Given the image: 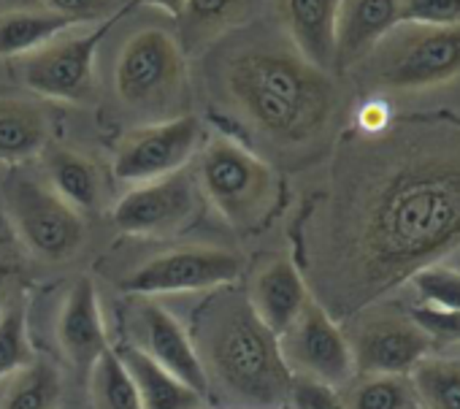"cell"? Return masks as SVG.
<instances>
[{
	"label": "cell",
	"mask_w": 460,
	"mask_h": 409,
	"mask_svg": "<svg viewBox=\"0 0 460 409\" xmlns=\"http://www.w3.org/2000/svg\"><path fill=\"white\" fill-rule=\"evenodd\" d=\"M336 165V190L312 261L320 304L352 317L460 247V122L366 133Z\"/></svg>",
	"instance_id": "obj_1"
},
{
	"label": "cell",
	"mask_w": 460,
	"mask_h": 409,
	"mask_svg": "<svg viewBox=\"0 0 460 409\" xmlns=\"http://www.w3.org/2000/svg\"><path fill=\"white\" fill-rule=\"evenodd\" d=\"M214 93L279 160L314 155L339 111L331 74L271 36L227 47L214 68Z\"/></svg>",
	"instance_id": "obj_2"
},
{
	"label": "cell",
	"mask_w": 460,
	"mask_h": 409,
	"mask_svg": "<svg viewBox=\"0 0 460 409\" xmlns=\"http://www.w3.org/2000/svg\"><path fill=\"white\" fill-rule=\"evenodd\" d=\"M190 339L217 409H290L293 374L279 339L252 312L244 290L217 288L192 315Z\"/></svg>",
	"instance_id": "obj_3"
},
{
	"label": "cell",
	"mask_w": 460,
	"mask_h": 409,
	"mask_svg": "<svg viewBox=\"0 0 460 409\" xmlns=\"http://www.w3.org/2000/svg\"><path fill=\"white\" fill-rule=\"evenodd\" d=\"M195 182L217 215L242 234L263 228L279 203L271 163L227 133H211L200 144Z\"/></svg>",
	"instance_id": "obj_4"
},
{
	"label": "cell",
	"mask_w": 460,
	"mask_h": 409,
	"mask_svg": "<svg viewBox=\"0 0 460 409\" xmlns=\"http://www.w3.org/2000/svg\"><path fill=\"white\" fill-rule=\"evenodd\" d=\"M114 90L122 109L144 125L187 114L190 71L181 44L160 28L133 33L119 49Z\"/></svg>",
	"instance_id": "obj_5"
},
{
	"label": "cell",
	"mask_w": 460,
	"mask_h": 409,
	"mask_svg": "<svg viewBox=\"0 0 460 409\" xmlns=\"http://www.w3.org/2000/svg\"><path fill=\"white\" fill-rule=\"evenodd\" d=\"M358 66L379 90L414 93L460 76V25H395Z\"/></svg>",
	"instance_id": "obj_6"
},
{
	"label": "cell",
	"mask_w": 460,
	"mask_h": 409,
	"mask_svg": "<svg viewBox=\"0 0 460 409\" xmlns=\"http://www.w3.org/2000/svg\"><path fill=\"white\" fill-rule=\"evenodd\" d=\"M6 215L20 247L44 263H63L74 258L87 239L84 215L66 203L47 182L33 176L9 179Z\"/></svg>",
	"instance_id": "obj_7"
},
{
	"label": "cell",
	"mask_w": 460,
	"mask_h": 409,
	"mask_svg": "<svg viewBox=\"0 0 460 409\" xmlns=\"http://www.w3.org/2000/svg\"><path fill=\"white\" fill-rule=\"evenodd\" d=\"M125 17V14H119ZM119 17L84 33H63L20 63L22 84L49 101L87 106L98 95V47Z\"/></svg>",
	"instance_id": "obj_8"
},
{
	"label": "cell",
	"mask_w": 460,
	"mask_h": 409,
	"mask_svg": "<svg viewBox=\"0 0 460 409\" xmlns=\"http://www.w3.org/2000/svg\"><path fill=\"white\" fill-rule=\"evenodd\" d=\"M242 274V258L225 247L181 245L160 255L146 258L130 269L119 288L136 298L168 296V293H208L234 285Z\"/></svg>",
	"instance_id": "obj_9"
},
{
	"label": "cell",
	"mask_w": 460,
	"mask_h": 409,
	"mask_svg": "<svg viewBox=\"0 0 460 409\" xmlns=\"http://www.w3.org/2000/svg\"><path fill=\"white\" fill-rule=\"evenodd\" d=\"M285 366L293 377L341 390L355 377V360L344 328L312 296L290 328L277 336Z\"/></svg>",
	"instance_id": "obj_10"
},
{
	"label": "cell",
	"mask_w": 460,
	"mask_h": 409,
	"mask_svg": "<svg viewBox=\"0 0 460 409\" xmlns=\"http://www.w3.org/2000/svg\"><path fill=\"white\" fill-rule=\"evenodd\" d=\"M347 333L355 374H401L409 377L414 366L428 358L433 339L411 320L409 312L390 307H366L352 315Z\"/></svg>",
	"instance_id": "obj_11"
},
{
	"label": "cell",
	"mask_w": 460,
	"mask_h": 409,
	"mask_svg": "<svg viewBox=\"0 0 460 409\" xmlns=\"http://www.w3.org/2000/svg\"><path fill=\"white\" fill-rule=\"evenodd\" d=\"M200 190L192 173L184 168L155 179L133 184L111 209V223L125 236L163 239L184 231L200 209Z\"/></svg>",
	"instance_id": "obj_12"
},
{
	"label": "cell",
	"mask_w": 460,
	"mask_h": 409,
	"mask_svg": "<svg viewBox=\"0 0 460 409\" xmlns=\"http://www.w3.org/2000/svg\"><path fill=\"white\" fill-rule=\"evenodd\" d=\"M203 141V125L195 114H179L146 122L130 130L114 149L111 171L119 182L141 184L181 171Z\"/></svg>",
	"instance_id": "obj_13"
},
{
	"label": "cell",
	"mask_w": 460,
	"mask_h": 409,
	"mask_svg": "<svg viewBox=\"0 0 460 409\" xmlns=\"http://www.w3.org/2000/svg\"><path fill=\"white\" fill-rule=\"evenodd\" d=\"M130 344H136L141 352H146L152 360H157L163 369L176 374L184 385L206 398V379L192 339L163 304L149 298L138 301L130 312Z\"/></svg>",
	"instance_id": "obj_14"
},
{
	"label": "cell",
	"mask_w": 460,
	"mask_h": 409,
	"mask_svg": "<svg viewBox=\"0 0 460 409\" xmlns=\"http://www.w3.org/2000/svg\"><path fill=\"white\" fill-rule=\"evenodd\" d=\"M244 293L252 312L274 336H282L312 298L304 271L288 255L266 258L250 277Z\"/></svg>",
	"instance_id": "obj_15"
},
{
	"label": "cell",
	"mask_w": 460,
	"mask_h": 409,
	"mask_svg": "<svg viewBox=\"0 0 460 409\" xmlns=\"http://www.w3.org/2000/svg\"><path fill=\"white\" fill-rule=\"evenodd\" d=\"M58 344L66 360L79 371H90L111 350L98 290L90 277H79L63 298L58 315Z\"/></svg>",
	"instance_id": "obj_16"
},
{
	"label": "cell",
	"mask_w": 460,
	"mask_h": 409,
	"mask_svg": "<svg viewBox=\"0 0 460 409\" xmlns=\"http://www.w3.org/2000/svg\"><path fill=\"white\" fill-rule=\"evenodd\" d=\"M344 0H277L279 22L293 49L312 66H336V36Z\"/></svg>",
	"instance_id": "obj_17"
},
{
	"label": "cell",
	"mask_w": 460,
	"mask_h": 409,
	"mask_svg": "<svg viewBox=\"0 0 460 409\" xmlns=\"http://www.w3.org/2000/svg\"><path fill=\"white\" fill-rule=\"evenodd\" d=\"M395 25H401V0H344L336 66H358Z\"/></svg>",
	"instance_id": "obj_18"
},
{
	"label": "cell",
	"mask_w": 460,
	"mask_h": 409,
	"mask_svg": "<svg viewBox=\"0 0 460 409\" xmlns=\"http://www.w3.org/2000/svg\"><path fill=\"white\" fill-rule=\"evenodd\" d=\"M114 352L122 360L128 377L133 379L144 409H203L206 398L198 390L184 385L176 374L163 369L136 344H125Z\"/></svg>",
	"instance_id": "obj_19"
},
{
	"label": "cell",
	"mask_w": 460,
	"mask_h": 409,
	"mask_svg": "<svg viewBox=\"0 0 460 409\" xmlns=\"http://www.w3.org/2000/svg\"><path fill=\"white\" fill-rule=\"evenodd\" d=\"M255 0H184L179 14V44L184 55H198L247 22Z\"/></svg>",
	"instance_id": "obj_20"
},
{
	"label": "cell",
	"mask_w": 460,
	"mask_h": 409,
	"mask_svg": "<svg viewBox=\"0 0 460 409\" xmlns=\"http://www.w3.org/2000/svg\"><path fill=\"white\" fill-rule=\"evenodd\" d=\"M49 114L25 98H0V163H28L49 147Z\"/></svg>",
	"instance_id": "obj_21"
},
{
	"label": "cell",
	"mask_w": 460,
	"mask_h": 409,
	"mask_svg": "<svg viewBox=\"0 0 460 409\" xmlns=\"http://www.w3.org/2000/svg\"><path fill=\"white\" fill-rule=\"evenodd\" d=\"M44 171L47 184L66 200L76 212H93L98 209L103 184L95 163L84 157L76 149L68 147H47L44 152Z\"/></svg>",
	"instance_id": "obj_22"
},
{
	"label": "cell",
	"mask_w": 460,
	"mask_h": 409,
	"mask_svg": "<svg viewBox=\"0 0 460 409\" xmlns=\"http://www.w3.org/2000/svg\"><path fill=\"white\" fill-rule=\"evenodd\" d=\"M71 20L52 14L47 9H12L0 14V60L25 58L47 47L58 36L74 31Z\"/></svg>",
	"instance_id": "obj_23"
},
{
	"label": "cell",
	"mask_w": 460,
	"mask_h": 409,
	"mask_svg": "<svg viewBox=\"0 0 460 409\" xmlns=\"http://www.w3.org/2000/svg\"><path fill=\"white\" fill-rule=\"evenodd\" d=\"M63 374L55 363L33 358L28 366L4 379L0 409H60Z\"/></svg>",
	"instance_id": "obj_24"
},
{
	"label": "cell",
	"mask_w": 460,
	"mask_h": 409,
	"mask_svg": "<svg viewBox=\"0 0 460 409\" xmlns=\"http://www.w3.org/2000/svg\"><path fill=\"white\" fill-rule=\"evenodd\" d=\"M339 396L347 409H417L411 379L401 374H355Z\"/></svg>",
	"instance_id": "obj_25"
},
{
	"label": "cell",
	"mask_w": 460,
	"mask_h": 409,
	"mask_svg": "<svg viewBox=\"0 0 460 409\" xmlns=\"http://www.w3.org/2000/svg\"><path fill=\"white\" fill-rule=\"evenodd\" d=\"M417 409H460V360L422 358L409 374Z\"/></svg>",
	"instance_id": "obj_26"
},
{
	"label": "cell",
	"mask_w": 460,
	"mask_h": 409,
	"mask_svg": "<svg viewBox=\"0 0 460 409\" xmlns=\"http://www.w3.org/2000/svg\"><path fill=\"white\" fill-rule=\"evenodd\" d=\"M36 358L28 336V307L22 290L0 309V382Z\"/></svg>",
	"instance_id": "obj_27"
},
{
	"label": "cell",
	"mask_w": 460,
	"mask_h": 409,
	"mask_svg": "<svg viewBox=\"0 0 460 409\" xmlns=\"http://www.w3.org/2000/svg\"><path fill=\"white\" fill-rule=\"evenodd\" d=\"M87 374L93 409H144L133 387V379L128 377L114 350H109Z\"/></svg>",
	"instance_id": "obj_28"
},
{
	"label": "cell",
	"mask_w": 460,
	"mask_h": 409,
	"mask_svg": "<svg viewBox=\"0 0 460 409\" xmlns=\"http://www.w3.org/2000/svg\"><path fill=\"white\" fill-rule=\"evenodd\" d=\"M411 285L425 307L436 309H460V271L444 263L425 266L411 277Z\"/></svg>",
	"instance_id": "obj_29"
},
{
	"label": "cell",
	"mask_w": 460,
	"mask_h": 409,
	"mask_svg": "<svg viewBox=\"0 0 460 409\" xmlns=\"http://www.w3.org/2000/svg\"><path fill=\"white\" fill-rule=\"evenodd\" d=\"M39 6L71 20L74 25L87 22H106L111 17L128 14L125 0H39Z\"/></svg>",
	"instance_id": "obj_30"
},
{
	"label": "cell",
	"mask_w": 460,
	"mask_h": 409,
	"mask_svg": "<svg viewBox=\"0 0 460 409\" xmlns=\"http://www.w3.org/2000/svg\"><path fill=\"white\" fill-rule=\"evenodd\" d=\"M401 22L409 25H460V0H401Z\"/></svg>",
	"instance_id": "obj_31"
},
{
	"label": "cell",
	"mask_w": 460,
	"mask_h": 409,
	"mask_svg": "<svg viewBox=\"0 0 460 409\" xmlns=\"http://www.w3.org/2000/svg\"><path fill=\"white\" fill-rule=\"evenodd\" d=\"M409 315L430 339L460 342V309H436V307L420 304V307L409 309Z\"/></svg>",
	"instance_id": "obj_32"
},
{
	"label": "cell",
	"mask_w": 460,
	"mask_h": 409,
	"mask_svg": "<svg viewBox=\"0 0 460 409\" xmlns=\"http://www.w3.org/2000/svg\"><path fill=\"white\" fill-rule=\"evenodd\" d=\"M290 409H347L339 390L312 382V379H301L293 377V387H290Z\"/></svg>",
	"instance_id": "obj_33"
},
{
	"label": "cell",
	"mask_w": 460,
	"mask_h": 409,
	"mask_svg": "<svg viewBox=\"0 0 460 409\" xmlns=\"http://www.w3.org/2000/svg\"><path fill=\"white\" fill-rule=\"evenodd\" d=\"M20 245L9 228L6 220H0V309L6 307V301L20 293V263H17V247Z\"/></svg>",
	"instance_id": "obj_34"
},
{
	"label": "cell",
	"mask_w": 460,
	"mask_h": 409,
	"mask_svg": "<svg viewBox=\"0 0 460 409\" xmlns=\"http://www.w3.org/2000/svg\"><path fill=\"white\" fill-rule=\"evenodd\" d=\"M138 6H152V9H160V12H165V14H171V17L179 20V14L184 9V0H128L125 12H133Z\"/></svg>",
	"instance_id": "obj_35"
},
{
	"label": "cell",
	"mask_w": 460,
	"mask_h": 409,
	"mask_svg": "<svg viewBox=\"0 0 460 409\" xmlns=\"http://www.w3.org/2000/svg\"><path fill=\"white\" fill-rule=\"evenodd\" d=\"M203 409H206V406H203Z\"/></svg>",
	"instance_id": "obj_36"
}]
</instances>
